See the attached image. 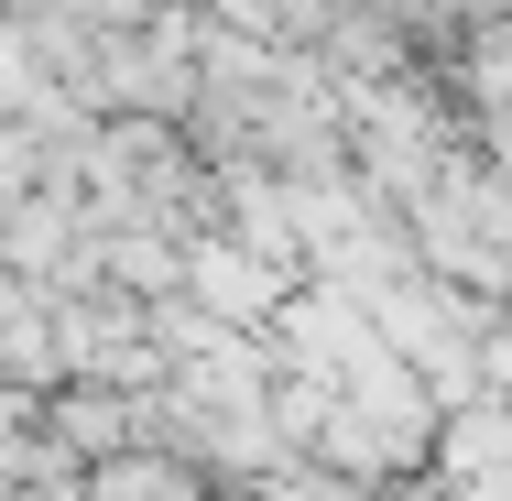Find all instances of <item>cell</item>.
Here are the masks:
<instances>
[{
	"instance_id": "cell-1",
	"label": "cell",
	"mask_w": 512,
	"mask_h": 501,
	"mask_svg": "<svg viewBox=\"0 0 512 501\" xmlns=\"http://www.w3.org/2000/svg\"><path fill=\"white\" fill-rule=\"evenodd\" d=\"M77 501H207V458H186V447H120V458L88 469Z\"/></svg>"
}]
</instances>
